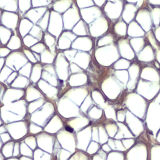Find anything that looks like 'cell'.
<instances>
[{"instance_id":"3957f363","label":"cell","mask_w":160,"mask_h":160,"mask_svg":"<svg viewBox=\"0 0 160 160\" xmlns=\"http://www.w3.org/2000/svg\"><path fill=\"white\" fill-rule=\"evenodd\" d=\"M122 9V2L121 0L111 2L109 1L104 7V11L107 12V14L113 18L118 17Z\"/></svg>"},{"instance_id":"ba28073f","label":"cell","mask_w":160,"mask_h":160,"mask_svg":"<svg viewBox=\"0 0 160 160\" xmlns=\"http://www.w3.org/2000/svg\"><path fill=\"white\" fill-rule=\"evenodd\" d=\"M147 38L149 44L154 48V50L158 49L160 48V42L157 40L154 34V32L152 31H149L147 34Z\"/></svg>"},{"instance_id":"9a60e30c","label":"cell","mask_w":160,"mask_h":160,"mask_svg":"<svg viewBox=\"0 0 160 160\" xmlns=\"http://www.w3.org/2000/svg\"><path fill=\"white\" fill-rule=\"evenodd\" d=\"M153 32H154V34L155 35L156 38L160 42V25L158 26V27L155 28Z\"/></svg>"},{"instance_id":"d6986e66","label":"cell","mask_w":160,"mask_h":160,"mask_svg":"<svg viewBox=\"0 0 160 160\" xmlns=\"http://www.w3.org/2000/svg\"><path fill=\"white\" fill-rule=\"evenodd\" d=\"M94 2L99 6H101L104 4L106 0H94Z\"/></svg>"},{"instance_id":"52a82bcc","label":"cell","mask_w":160,"mask_h":160,"mask_svg":"<svg viewBox=\"0 0 160 160\" xmlns=\"http://www.w3.org/2000/svg\"><path fill=\"white\" fill-rule=\"evenodd\" d=\"M151 19L152 21V24L154 28L158 27L160 25V6H156V8L152 9Z\"/></svg>"},{"instance_id":"5bb4252c","label":"cell","mask_w":160,"mask_h":160,"mask_svg":"<svg viewBox=\"0 0 160 160\" xmlns=\"http://www.w3.org/2000/svg\"><path fill=\"white\" fill-rule=\"evenodd\" d=\"M52 0H32L33 6H45L49 4Z\"/></svg>"},{"instance_id":"ac0fdd59","label":"cell","mask_w":160,"mask_h":160,"mask_svg":"<svg viewBox=\"0 0 160 160\" xmlns=\"http://www.w3.org/2000/svg\"><path fill=\"white\" fill-rule=\"evenodd\" d=\"M150 4L155 6H160V0H148Z\"/></svg>"},{"instance_id":"e0dca14e","label":"cell","mask_w":160,"mask_h":160,"mask_svg":"<svg viewBox=\"0 0 160 160\" xmlns=\"http://www.w3.org/2000/svg\"><path fill=\"white\" fill-rule=\"evenodd\" d=\"M155 59L160 64V48L155 50Z\"/></svg>"},{"instance_id":"30bf717a","label":"cell","mask_w":160,"mask_h":160,"mask_svg":"<svg viewBox=\"0 0 160 160\" xmlns=\"http://www.w3.org/2000/svg\"><path fill=\"white\" fill-rule=\"evenodd\" d=\"M82 16L85 18L88 17V16H94V15L96 14H98L101 12L100 10L96 8V7H92V8H89L88 9H82L81 11ZM98 16V15H96Z\"/></svg>"},{"instance_id":"7c38bea8","label":"cell","mask_w":160,"mask_h":160,"mask_svg":"<svg viewBox=\"0 0 160 160\" xmlns=\"http://www.w3.org/2000/svg\"><path fill=\"white\" fill-rule=\"evenodd\" d=\"M19 7L21 11H27L31 6V0H19Z\"/></svg>"},{"instance_id":"7402d4cb","label":"cell","mask_w":160,"mask_h":160,"mask_svg":"<svg viewBox=\"0 0 160 160\" xmlns=\"http://www.w3.org/2000/svg\"><path fill=\"white\" fill-rule=\"evenodd\" d=\"M119 0H109V1H111V2H115V1H118Z\"/></svg>"},{"instance_id":"ffe728a7","label":"cell","mask_w":160,"mask_h":160,"mask_svg":"<svg viewBox=\"0 0 160 160\" xmlns=\"http://www.w3.org/2000/svg\"><path fill=\"white\" fill-rule=\"evenodd\" d=\"M156 139L158 143H160V130L158 131V132L156 134Z\"/></svg>"},{"instance_id":"8992f818","label":"cell","mask_w":160,"mask_h":160,"mask_svg":"<svg viewBox=\"0 0 160 160\" xmlns=\"http://www.w3.org/2000/svg\"><path fill=\"white\" fill-rule=\"evenodd\" d=\"M1 7L8 11L17 9V0H0Z\"/></svg>"},{"instance_id":"5b68a950","label":"cell","mask_w":160,"mask_h":160,"mask_svg":"<svg viewBox=\"0 0 160 160\" xmlns=\"http://www.w3.org/2000/svg\"><path fill=\"white\" fill-rule=\"evenodd\" d=\"M72 2V0H58L54 3L53 8L55 11L63 12L71 6Z\"/></svg>"},{"instance_id":"7a4b0ae2","label":"cell","mask_w":160,"mask_h":160,"mask_svg":"<svg viewBox=\"0 0 160 160\" xmlns=\"http://www.w3.org/2000/svg\"><path fill=\"white\" fill-rule=\"evenodd\" d=\"M136 19L145 31L148 32L151 30L153 24L151 16L148 9L145 8L140 9L137 14Z\"/></svg>"},{"instance_id":"2e32d148","label":"cell","mask_w":160,"mask_h":160,"mask_svg":"<svg viewBox=\"0 0 160 160\" xmlns=\"http://www.w3.org/2000/svg\"><path fill=\"white\" fill-rule=\"evenodd\" d=\"M130 3H136L138 7H141L142 5L144 0H126Z\"/></svg>"},{"instance_id":"44dd1931","label":"cell","mask_w":160,"mask_h":160,"mask_svg":"<svg viewBox=\"0 0 160 160\" xmlns=\"http://www.w3.org/2000/svg\"><path fill=\"white\" fill-rule=\"evenodd\" d=\"M66 129L68 131H69V132H72L73 131V129H72V128H70V127H69V126H67V127H66Z\"/></svg>"},{"instance_id":"4fadbf2b","label":"cell","mask_w":160,"mask_h":160,"mask_svg":"<svg viewBox=\"0 0 160 160\" xmlns=\"http://www.w3.org/2000/svg\"><path fill=\"white\" fill-rule=\"evenodd\" d=\"M77 4L80 8H85L94 5L92 0H76Z\"/></svg>"},{"instance_id":"8fae6325","label":"cell","mask_w":160,"mask_h":160,"mask_svg":"<svg viewBox=\"0 0 160 160\" xmlns=\"http://www.w3.org/2000/svg\"><path fill=\"white\" fill-rule=\"evenodd\" d=\"M46 9V8H39L35 9H32L30 11H29L28 14H29V17L31 18L35 16L36 18H38L41 16V14H42L45 12Z\"/></svg>"},{"instance_id":"9c48e42d","label":"cell","mask_w":160,"mask_h":160,"mask_svg":"<svg viewBox=\"0 0 160 160\" xmlns=\"http://www.w3.org/2000/svg\"><path fill=\"white\" fill-rule=\"evenodd\" d=\"M151 159H160V143H155L151 149Z\"/></svg>"},{"instance_id":"277c9868","label":"cell","mask_w":160,"mask_h":160,"mask_svg":"<svg viewBox=\"0 0 160 160\" xmlns=\"http://www.w3.org/2000/svg\"><path fill=\"white\" fill-rule=\"evenodd\" d=\"M136 10L137 8L134 6V4L130 2L126 4L123 12V17L124 19H126L128 22L131 21L134 18Z\"/></svg>"},{"instance_id":"6da1fadb","label":"cell","mask_w":160,"mask_h":160,"mask_svg":"<svg viewBox=\"0 0 160 160\" xmlns=\"http://www.w3.org/2000/svg\"><path fill=\"white\" fill-rule=\"evenodd\" d=\"M147 118L149 131L156 138L157 133L160 130V103L154 100L151 101Z\"/></svg>"}]
</instances>
